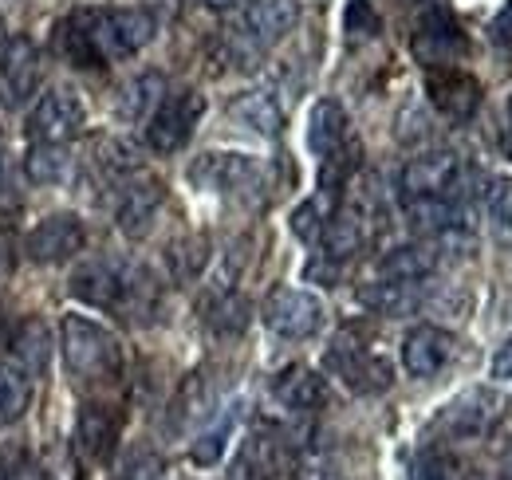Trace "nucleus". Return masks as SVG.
Returning a JSON list of instances; mask_svg holds the SVG:
<instances>
[{
    "mask_svg": "<svg viewBox=\"0 0 512 480\" xmlns=\"http://www.w3.org/2000/svg\"><path fill=\"white\" fill-rule=\"evenodd\" d=\"M8 347H12V362H20L32 378L48 370V359H52V339H48V327H44L40 319H24L20 327H12Z\"/></svg>",
    "mask_w": 512,
    "mask_h": 480,
    "instance_id": "27",
    "label": "nucleus"
},
{
    "mask_svg": "<svg viewBox=\"0 0 512 480\" xmlns=\"http://www.w3.org/2000/svg\"><path fill=\"white\" fill-rule=\"evenodd\" d=\"M327 205H335V201H327L323 193L312 197V201H304V205H296V213H292V233L304 240V244H320L323 225H327V217H331Z\"/></svg>",
    "mask_w": 512,
    "mask_h": 480,
    "instance_id": "32",
    "label": "nucleus"
},
{
    "mask_svg": "<svg viewBox=\"0 0 512 480\" xmlns=\"http://www.w3.org/2000/svg\"><path fill=\"white\" fill-rule=\"evenodd\" d=\"M229 433H233V410H225L213 429H205V433L193 441V449H190L193 465H217L221 453H225V445H229Z\"/></svg>",
    "mask_w": 512,
    "mask_h": 480,
    "instance_id": "33",
    "label": "nucleus"
},
{
    "mask_svg": "<svg viewBox=\"0 0 512 480\" xmlns=\"http://www.w3.org/2000/svg\"><path fill=\"white\" fill-rule=\"evenodd\" d=\"M410 48H414V60L426 71H438V67H453L465 56L469 44H465V32H461V24L453 20L446 4H430L414 24Z\"/></svg>",
    "mask_w": 512,
    "mask_h": 480,
    "instance_id": "7",
    "label": "nucleus"
},
{
    "mask_svg": "<svg viewBox=\"0 0 512 480\" xmlns=\"http://www.w3.org/2000/svg\"><path fill=\"white\" fill-rule=\"evenodd\" d=\"M229 115L241 122L245 130L264 134V138H272V134L284 130V107L276 103L272 91H245V95H237L229 103Z\"/></svg>",
    "mask_w": 512,
    "mask_h": 480,
    "instance_id": "25",
    "label": "nucleus"
},
{
    "mask_svg": "<svg viewBox=\"0 0 512 480\" xmlns=\"http://www.w3.org/2000/svg\"><path fill=\"white\" fill-rule=\"evenodd\" d=\"M505 154H509V158H512V130H509V134H505Z\"/></svg>",
    "mask_w": 512,
    "mask_h": 480,
    "instance_id": "44",
    "label": "nucleus"
},
{
    "mask_svg": "<svg viewBox=\"0 0 512 480\" xmlns=\"http://www.w3.org/2000/svg\"><path fill=\"white\" fill-rule=\"evenodd\" d=\"M40 75H44V60L28 36L4 40V48H0V95H4V103H12V107L28 103L40 87Z\"/></svg>",
    "mask_w": 512,
    "mask_h": 480,
    "instance_id": "12",
    "label": "nucleus"
},
{
    "mask_svg": "<svg viewBox=\"0 0 512 480\" xmlns=\"http://www.w3.org/2000/svg\"><path fill=\"white\" fill-rule=\"evenodd\" d=\"M493 221H497V237L505 240V244H512V205L509 209H497Z\"/></svg>",
    "mask_w": 512,
    "mask_h": 480,
    "instance_id": "41",
    "label": "nucleus"
},
{
    "mask_svg": "<svg viewBox=\"0 0 512 480\" xmlns=\"http://www.w3.org/2000/svg\"><path fill=\"white\" fill-rule=\"evenodd\" d=\"M166 201V189L158 178H146V174H130L123 178V189H119V205H115V221H119V233L130 240L146 237L158 209Z\"/></svg>",
    "mask_w": 512,
    "mask_h": 480,
    "instance_id": "13",
    "label": "nucleus"
},
{
    "mask_svg": "<svg viewBox=\"0 0 512 480\" xmlns=\"http://www.w3.org/2000/svg\"><path fill=\"white\" fill-rule=\"evenodd\" d=\"M205 4H209V8H233L237 0H205Z\"/></svg>",
    "mask_w": 512,
    "mask_h": 480,
    "instance_id": "43",
    "label": "nucleus"
},
{
    "mask_svg": "<svg viewBox=\"0 0 512 480\" xmlns=\"http://www.w3.org/2000/svg\"><path fill=\"white\" fill-rule=\"evenodd\" d=\"M493 40H497V44H509L512 48V0L497 12V16H493Z\"/></svg>",
    "mask_w": 512,
    "mask_h": 480,
    "instance_id": "39",
    "label": "nucleus"
},
{
    "mask_svg": "<svg viewBox=\"0 0 512 480\" xmlns=\"http://www.w3.org/2000/svg\"><path fill=\"white\" fill-rule=\"evenodd\" d=\"M71 170V154L64 142H32L24 154V174L32 185H60Z\"/></svg>",
    "mask_w": 512,
    "mask_h": 480,
    "instance_id": "28",
    "label": "nucleus"
},
{
    "mask_svg": "<svg viewBox=\"0 0 512 480\" xmlns=\"http://www.w3.org/2000/svg\"><path fill=\"white\" fill-rule=\"evenodd\" d=\"M28 402H32V374L20 362H0V425L24 418Z\"/></svg>",
    "mask_w": 512,
    "mask_h": 480,
    "instance_id": "29",
    "label": "nucleus"
},
{
    "mask_svg": "<svg viewBox=\"0 0 512 480\" xmlns=\"http://www.w3.org/2000/svg\"><path fill=\"white\" fill-rule=\"evenodd\" d=\"M426 95L430 103L453 122H465L477 115L481 107V83L461 71V67H438V71H426Z\"/></svg>",
    "mask_w": 512,
    "mask_h": 480,
    "instance_id": "18",
    "label": "nucleus"
},
{
    "mask_svg": "<svg viewBox=\"0 0 512 480\" xmlns=\"http://www.w3.org/2000/svg\"><path fill=\"white\" fill-rule=\"evenodd\" d=\"M119 441V414H111V406H83L79 425H75V449L83 461H107L115 453Z\"/></svg>",
    "mask_w": 512,
    "mask_h": 480,
    "instance_id": "21",
    "label": "nucleus"
},
{
    "mask_svg": "<svg viewBox=\"0 0 512 480\" xmlns=\"http://www.w3.org/2000/svg\"><path fill=\"white\" fill-rule=\"evenodd\" d=\"M201 115H205V95H197V91H174V95H166L154 107V115L146 119V146L154 154H178L193 138Z\"/></svg>",
    "mask_w": 512,
    "mask_h": 480,
    "instance_id": "6",
    "label": "nucleus"
},
{
    "mask_svg": "<svg viewBox=\"0 0 512 480\" xmlns=\"http://www.w3.org/2000/svg\"><path fill=\"white\" fill-rule=\"evenodd\" d=\"M87 122V107L71 95V91H48L32 115H28V134L36 142H71Z\"/></svg>",
    "mask_w": 512,
    "mask_h": 480,
    "instance_id": "15",
    "label": "nucleus"
},
{
    "mask_svg": "<svg viewBox=\"0 0 512 480\" xmlns=\"http://www.w3.org/2000/svg\"><path fill=\"white\" fill-rule=\"evenodd\" d=\"M501 418H505V398L489 386H473L438 414V429L457 441H477V437H489Z\"/></svg>",
    "mask_w": 512,
    "mask_h": 480,
    "instance_id": "8",
    "label": "nucleus"
},
{
    "mask_svg": "<svg viewBox=\"0 0 512 480\" xmlns=\"http://www.w3.org/2000/svg\"><path fill=\"white\" fill-rule=\"evenodd\" d=\"M201 319H205V327H209L217 339H237V335H245V327H249V319H253V303L245 300L241 292L225 288V292L209 296V303L201 307Z\"/></svg>",
    "mask_w": 512,
    "mask_h": 480,
    "instance_id": "24",
    "label": "nucleus"
},
{
    "mask_svg": "<svg viewBox=\"0 0 512 480\" xmlns=\"http://www.w3.org/2000/svg\"><path fill=\"white\" fill-rule=\"evenodd\" d=\"M461 178V162L449 150H426L418 158H410L398 174L402 201L406 197H434V193H453V185Z\"/></svg>",
    "mask_w": 512,
    "mask_h": 480,
    "instance_id": "17",
    "label": "nucleus"
},
{
    "mask_svg": "<svg viewBox=\"0 0 512 480\" xmlns=\"http://www.w3.org/2000/svg\"><path fill=\"white\" fill-rule=\"evenodd\" d=\"M260 319L280 339H312L323 327V300L304 288H276L264 300Z\"/></svg>",
    "mask_w": 512,
    "mask_h": 480,
    "instance_id": "10",
    "label": "nucleus"
},
{
    "mask_svg": "<svg viewBox=\"0 0 512 480\" xmlns=\"http://www.w3.org/2000/svg\"><path fill=\"white\" fill-rule=\"evenodd\" d=\"M509 111H512V95H509Z\"/></svg>",
    "mask_w": 512,
    "mask_h": 480,
    "instance_id": "47",
    "label": "nucleus"
},
{
    "mask_svg": "<svg viewBox=\"0 0 512 480\" xmlns=\"http://www.w3.org/2000/svg\"><path fill=\"white\" fill-rule=\"evenodd\" d=\"M493 378L497 382H512V339L501 343V351L493 355Z\"/></svg>",
    "mask_w": 512,
    "mask_h": 480,
    "instance_id": "40",
    "label": "nucleus"
},
{
    "mask_svg": "<svg viewBox=\"0 0 512 480\" xmlns=\"http://www.w3.org/2000/svg\"><path fill=\"white\" fill-rule=\"evenodd\" d=\"M60 347L67 370L83 386H103L123 374V347L119 339L87 315H67L60 323Z\"/></svg>",
    "mask_w": 512,
    "mask_h": 480,
    "instance_id": "3",
    "label": "nucleus"
},
{
    "mask_svg": "<svg viewBox=\"0 0 512 480\" xmlns=\"http://www.w3.org/2000/svg\"><path fill=\"white\" fill-rule=\"evenodd\" d=\"M272 398L292 414H312L323 406V378L308 366H288L272 382Z\"/></svg>",
    "mask_w": 512,
    "mask_h": 480,
    "instance_id": "23",
    "label": "nucleus"
},
{
    "mask_svg": "<svg viewBox=\"0 0 512 480\" xmlns=\"http://www.w3.org/2000/svg\"><path fill=\"white\" fill-rule=\"evenodd\" d=\"M87 229L75 213H52L44 221L32 225V233L24 237V252L32 264H67L83 252Z\"/></svg>",
    "mask_w": 512,
    "mask_h": 480,
    "instance_id": "11",
    "label": "nucleus"
},
{
    "mask_svg": "<svg viewBox=\"0 0 512 480\" xmlns=\"http://www.w3.org/2000/svg\"><path fill=\"white\" fill-rule=\"evenodd\" d=\"M158 473H162V461H158L150 449H146V453L134 449L127 457V465H123V480H154Z\"/></svg>",
    "mask_w": 512,
    "mask_h": 480,
    "instance_id": "37",
    "label": "nucleus"
},
{
    "mask_svg": "<svg viewBox=\"0 0 512 480\" xmlns=\"http://www.w3.org/2000/svg\"><path fill=\"white\" fill-rule=\"evenodd\" d=\"M0 44H4V20H0Z\"/></svg>",
    "mask_w": 512,
    "mask_h": 480,
    "instance_id": "45",
    "label": "nucleus"
},
{
    "mask_svg": "<svg viewBox=\"0 0 512 480\" xmlns=\"http://www.w3.org/2000/svg\"><path fill=\"white\" fill-rule=\"evenodd\" d=\"M453 351H457V343H453L446 327L422 323L402 339V366H406L410 378H434L453 359Z\"/></svg>",
    "mask_w": 512,
    "mask_h": 480,
    "instance_id": "19",
    "label": "nucleus"
},
{
    "mask_svg": "<svg viewBox=\"0 0 512 480\" xmlns=\"http://www.w3.org/2000/svg\"><path fill=\"white\" fill-rule=\"evenodd\" d=\"M327 370L347 386V390H355V394H383L386 386H390V366L386 359L375 351V347H367L363 339H359V331H339L335 339H331V347H327Z\"/></svg>",
    "mask_w": 512,
    "mask_h": 480,
    "instance_id": "4",
    "label": "nucleus"
},
{
    "mask_svg": "<svg viewBox=\"0 0 512 480\" xmlns=\"http://www.w3.org/2000/svg\"><path fill=\"white\" fill-rule=\"evenodd\" d=\"M485 201H489V209H493V213H497V209H509L512 205V178L485 181Z\"/></svg>",
    "mask_w": 512,
    "mask_h": 480,
    "instance_id": "38",
    "label": "nucleus"
},
{
    "mask_svg": "<svg viewBox=\"0 0 512 480\" xmlns=\"http://www.w3.org/2000/svg\"><path fill=\"white\" fill-rule=\"evenodd\" d=\"M12 268V240L0 233V272H8Z\"/></svg>",
    "mask_w": 512,
    "mask_h": 480,
    "instance_id": "42",
    "label": "nucleus"
},
{
    "mask_svg": "<svg viewBox=\"0 0 512 480\" xmlns=\"http://www.w3.org/2000/svg\"><path fill=\"white\" fill-rule=\"evenodd\" d=\"M426 300V280H379V284H367L359 288V303L375 315H414Z\"/></svg>",
    "mask_w": 512,
    "mask_h": 480,
    "instance_id": "22",
    "label": "nucleus"
},
{
    "mask_svg": "<svg viewBox=\"0 0 512 480\" xmlns=\"http://www.w3.org/2000/svg\"><path fill=\"white\" fill-rule=\"evenodd\" d=\"M402 217L418 237H446L469 225V209L457 193H434V197H406Z\"/></svg>",
    "mask_w": 512,
    "mask_h": 480,
    "instance_id": "16",
    "label": "nucleus"
},
{
    "mask_svg": "<svg viewBox=\"0 0 512 480\" xmlns=\"http://www.w3.org/2000/svg\"><path fill=\"white\" fill-rule=\"evenodd\" d=\"M158 32L146 8H79L60 28V48L75 67H107L142 52Z\"/></svg>",
    "mask_w": 512,
    "mask_h": 480,
    "instance_id": "1",
    "label": "nucleus"
},
{
    "mask_svg": "<svg viewBox=\"0 0 512 480\" xmlns=\"http://www.w3.org/2000/svg\"><path fill=\"white\" fill-rule=\"evenodd\" d=\"M367 221H371V209L367 201H343L331 209L327 225H323V260L335 268V264H347L355 252H363L367 244Z\"/></svg>",
    "mask_w": 512,
    "mask_h": 480,
    "instance_id": "14",
    "label": "nucleus"
},
{
    "mask_svg": "<svg viewBox=\"0 0 512 480\" xmlns=\"http://www.w3.org/2000/svg\"><path fill=\"white\" fill-rule=\"evenodd\" d=\"M300 20L296 0H249L233 28V60H253L264 48L280 44Z\"/></svg>",
    "mask_w": 512,
    "mask_h": 480,
    "instance_id": "5",
    "label": "nucleus"
},
{
    "mask_svg": "<svg viewBox=\"0 0 512 480\" xmlns=\"http://www.w3.org/2000/svg\"><path fill=\"white\" fill-rule=\"evenodd\" d=\"M0 480H48V473H44V465L28 449L4 445L0 449Z\"/></svg>",
    "mask_w": 512,
    "mask_h": 480,
    "instance_id": "35",
    "label": "nucleus"
},
{
    "mask_svg": "<svg viewBox=\"0 0 512 480\" xmlns=\"http://www.w3.org/2000/svg\"><path fill=\"white\" fill-rule=\"evenodd\" d=\"M347 138H351V134H347V111H343V103L320 99V103L312 107V115H308V146H312V154H316V158H327V154L339 150Z\"/></svg>",
    "mask_w": 512,
    "mask_h": 480,
    "instance_id": "26",
    "label": "nucleus"
},
{
    "mask_svg": "<svg viewBox=\"0 0 512 480\" xmlns=\"http://www.w3.org/2000/svg\"><path fill=\"white\" fill-rule=\"evenodd\" d=\"M438 264H442V240L426 237L383 252L375 272H379V280H430L438 272Z\"/></svg>",
    "mask_w": 512,
    "mask_h": 480,
    "instance_id": "20",
    "label": "nucleus"
},
{
    "mask_svg": "<svg viewBox=\"0 0 512 480\" xmlns=\"http://www.w3.org/2000/svg\"><path fill=\"white\" fill-rule=\"evenodd\" d=\"M190 178L209 189V193H229V197H253L264 185V166L253 154H229V150H213L201 154L193 162Z\"/></svg>",
    "mask_w": 512,
    "mask_h": 480,
    "instance_id": "9",
    "label": "nucleus"
},
{
    "mask_svg": "<svg viewBox=\"0 0 512 480\" xmlns=\"http://www.w3.org/2000/svg\"><path fill=\"white\" fill-rule=\"evenodd\" d=\"M71 296L87 307L103 311H150L154 307V280L119 260H87L71 272Z\"/></svg>",
    "mask_w": 512,
    "mask_h": 480,
    "instance_id": "2",
    "label": "nucleus"
},
{
    "mask_svg": "<svg viewBox=\"0 0 512 480\" xmlns=\"http://www.w3.org/2000/svg\"><path fill=\"white\" fill-rule=\"evenodd\" d=\"M166 260H170V272H174L178 280H193V276H197V272L209 264V240H205V237L178 240V244H170Z\"/></svg>",
    "mask_w": 512,
    "mask_h": 480,
    "instance_id": "31",
    "label": "nucleus"
},
{
    "mask_svg": "<svg viewBox=\"0 0 512 480\" xmlns=\"http://www.w3.org/2000/svg\"><path fill=\"white\" fill-rule=\"evenodd\" d=\"M197 418H209V394H205L201 374H193L190 382L182 386V398H178V406H174V414H170V425L182 429L186 421H197Z\"/></svg>",
    "mask_w": 512,
    "mask_h": 480,
    "instance_id": "34",
    "label": "nucleus"
},
{
    "mask_svg": "<svg viewBox=\"0 0 512 480\" xmlns=\"http://www.w3.org/2000/svg\"><path fill=\"white\" fill-rule=\"evenodd\" d=\"M162 99H166V79H162L158 71H142V75H134L127 87H123L119 111H123L130 122L150 119V115H154V107H158Z\"/></svg>",
    "mask_w": 512,
    "mask_h": 480,
    "instance_id": "30",
    "label": "nucleus"
},
{
    "mask_svg": "<svg viewBox=\"0 0 512 480\" xmlns=\"http://www.w3.org/2000/svg\"><path fill=\"white\" fill-rule=\"evenodd\" d=\"M0 174H4V154H0Z\"/></svg>",
    "mask_w": 512,
    "mask_h": 480,
    "instance_id": "46",
    "label": "nucleus"
},
{
    "mask_svg": "<svg viewBox=\"0 0 512 480\" xmlns=\"http://www.w3.org/2000/svg\"><path fill=\"white\" fill-rule=\"evenodd\" d=\"M414 480H461V469L446 449H426L414 465Z\"/></svg>",
    "mask_w": 512,
    "mask_h": 480,
    "instance_id": "36",
    "label": "nucleus"
}]
</instances>
